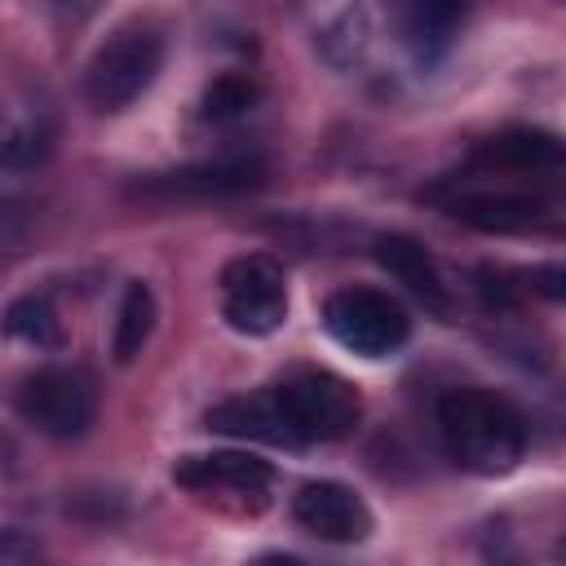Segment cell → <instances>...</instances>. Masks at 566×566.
Segmentation results:
<instances>
[{"instance_id":"1","label":"cell","mask_w":566,"mask_h":566,"mask_svg":"<svg viewBox=\"0 0 566 566\" xmlns=\"http://www.w3.org/2000/svg\"><path fill=\"white\" fill-rule=\"evenodd\" d=\"M438 433H442L447 455L460 469L482 473V478L509 473L526 451L522 411L509 398H500L491 389H478V385L447 389L438 398Z\"/></svg>"},{"instance_id":"2","label":"cell","mask_w":566,"mask_h":566,"mask_svg":"<svg viewBox=\"0 0 566 566\" xmlns=\"http://www.w3.org/2000/svg\"><path fill=\"white\" fill-rule=\"evenodd\" d=\"M274 398L287 424V447L340 442L358 429V416H363L358 389L332 371H301L287 385H274Z\"/></svg>"},{"instance_id":"3","label":"cell","mask_w":566,"mask_h":566,"mask_svg":"<svg viewBox=\"0 0 566 566\" xmlns=\"http://www.w3.org/2000/svg\"><path fill=\"white\" fill-rule=\"evenodd\" d=\"M323 323L336 345L363 358H389L411 336V314L380 287H340L323 305Z\"/></svg>"},{"instance_id":"4","label":"cell","mask_w":566,"mask_h":566,"mask_svg":"<svg viewBox=\"0 0 566 566\" xmlns=\"http://www.w3.org/2000/svg\"><path fill=\"white\" fill-rule=\"evenodd\" d=\"M13 407L44 438H80L97 416V389L80 367H40L18 385Z\"/></svg>"},{"instance_id":"5","label":"cell","mask_w":566,"mask_h":566,"mask_svg":"<svg viewBox=\"0 0 566 566\" xmlns=\"http://www.w3.org/2000/svg\"><path fill=\"white\" fill-rule=\"evenodd\" d=\"M164 66V40L155 31H119L111 35L84 71V93L97 111H124L142 97Z\"/></svg>"},{"instance_id":"6","label":"cell","mask_w":566,"mask_h":566,"mask_svg":"<svg viewBox=\"0 0 566 566\" xmlns=\"http://www.w3.org/2000/svg\"><path fill=\"white\" fill-rule=\"evenodd\" d=\"M221 314L243 336H270L287 318V283L270 256H234L221 270Z\"/></svg>"},{"instance_id":"7","label":"cell","mask_w":566,"mask_h":566,"mask_svg":"<svg viewBox=\"0 0 566 566\" xmlns=\"http://www.w3.org/2000/svg\"><path fill=\"white\" fill-rule=\"evenodd\" d=\"M292 517L301 531L327 539V544H358L371 535L376 517L367 509V500L345 486V482H332V478H318V482H305L292 500Z\"/></svg>"},{"instance_id":"8","label":"cell","mask_w":566,"mask_h":566,"mask_svg":"<svg viewBox=\"0 0 566 566\" xmlns=\"http://www.w3.org/2000/svg\"><path fill=\"white\" fill-rule=\"evenodd\" d=\"M172 482L186 491H226L243 509H261L274 482V469L248 451H212V455H186L172 464Z\"/></svg>"},{"instance_id":"9","label":"cell","mask_w":566,"mask_h":566,"mask_svg":"<svg viewBox=\"0 0 566 566\" xmlns=\"http://www.w3.org/2000/svg\"><path fill=\"white\" fill-rule=\"evenodd\" d=\"M265 164L252 155H234V159H217V164H190L177 172H155L146 181H137V195L146 199H217V195H239L261 186Z\"/></svg>"},{"instance_id":"10","label":"cell","mask_w":566,"mask_h":566,"mask_svg":"<svg viewBox=\"0 0 566 566\" xmlns=\"http://www.w3.org/2000/svg\"><path fill=\"white\" fill-rule=\"evenodd\" d=\"M376 261H380L429 314H438V318L451 314V292H447L442 270H438V261L429 256L424 243H416L411 234H380V239H376Z\"/></svg>"},{"instance_id":"11","label":"cell","mask_w":566,"mask_h":566,"mask_svg":"<svg viewBox=\"0 0 566 566\" xmlns=\"http://www.w3.org/2000/svg\"><path fill=\"white\" fill-rule=\"evenodd\" d=\"M469 0H394V13H398V31H402V44L411 49L416 62H438L464 18Z\"/></svg>"},{"instance_id":"12","label":"cell","mask_w":566,"mask_h":566,"mask_svg":"<svg viewBox=\"0 0 566 566\" xmlns=\"http://www.w3.org/2000/svg\"><path fill=\"white\" fill-rule=\"evenodd\" d=\"M203 420H208V429H217V433H234V438H261V442L287 447V424H283V411H279L274 389L243 394V398H226V402H217V407H212Z\"/></svg>"},{"instance_id":"13","label":"cell","mask_w":566,"mask_h":566,"mask_svg":"<svg viewBox=\"0 0 566 566\" xmlns=\"http://www.w3.org/2000/svg\"><path fill=\"white\" fill-rule=\"evenodd\" d=\"M451 217L478 226V230H531L544 217V199L517 195V190H473L451 199Z\"/></svg>"},{"instance_id":"14","label":"cell","mask_w":566,"mask_h":566,"mask_svg":"<svg viewBox=\"0 0 566 566\" xmlns=\"http://www.w3.org/2000/svg\"><path fill=\"white\" fill-rule=\"evenodd\" d=\"M482 159L509 172H548L562 164V142L539 128H509L482 146Z\"/></svg>"},{"instance_id":"15","label":"cell","mask_w":566,"mask_h":566,"mask_svg":"<svg viewBox=\"0 0 566 566\" xmlns=\"http://www.w3.org/2000/svg\"><path fill=\"white\" fill-rule=\"evenodd\" d=\"M155 318H159V305H155V292L150 283L133 279L119 296V314H115V332H111V354L115 363H133L142 354V345L150 340L155 332Z\"/></svg>"},{"instance_id":"16","label":"cell","mask_w":566,"mask_h":566,"mask_svg":"<svg viewBox=\"0 0 566 566\" xmlns=\"http://www.w3.org/2000/svg\"><path fill=\"white\" fill-rule=\"evenodd\" d=\"M4 332L18 336V340H27V345H35V349H57V345H62L57 314H53L49 296H35V292L18 296V301L4 310Z\"/></svg>"},{"instance_id":"17","label":"cell","mask_w":566,"mask_h":566,"mask_svg":"<svg viewBox=\"0 0 566 566\" xmlns=\"http://www.w3.org/2000/svg\"><path fill=\"white\" fill-rule=\"evenodd\" d=\"M367 13L354 4V9H340L332 22H327V31L318 35V44H323V57L332 62V66H354L358 57H363V49H367Z\"/></svg>"},{"instance_id":"18","label":"cell","mask_w":566,"mask_h":566,"mask_svg":"<svg viewBox=\"0 0 566 566\" xmlns=\"http://www.w3.org/2000/svg\"><path fill=\"white\" fill-rule=\"evenodd\" d=\"M256 97H261V88L248 75L226 71L203 88V115L208 119H239V115H248L256 106Z\"/></svg>"},{"instance_id":"19","label":"cell","mask_w":566,"mask_h":566,"mask_svg":"<svg viewBox=\"0 0 566 566\" xmlns=\"http://www.w3.org/2000/svg\"><path fill=\"white\" fill-rule=\"evenodd\" d=\"M478 292H482L486 310H513V305H517V283H513L509 270L482 265V270H478Z\"/></svg>"},{"instance_id":"20","label":"cell","mask_w":566,"mask_h":566,"mask_svg":"<svg viewBox=\"0 0 566 566\" xmlns=\"http://www.w3.org/2000/svg\"><path fill=\"white\" fill-rule=\"evenodd\" d=\"M22 557H35V544L18 531H0V562H22Z\"/></svg>"},{"instance_id":"21","label":"cell","mask_w":566,"mask_h":566,"mask_svg":"<svg viewBox=\"0 0 566 566\" xmlns=\"http://www.w3.org/2000/svg\"><path fill=\"white\" fill-rule=\"evenodd\" d=\"M526 279H531V283H535L544 296H553V301L562 296V265H535Z\"/></svg>"},{"instance_id":"22","label":"cell","mask_w":566,"mask_h":566,"mask_svg":"<svg viewBox=\"0 0 566 566\" xmlns=\"http://www.w3.org/2000/svg\"><path fill=\"white\" fill-rule=\"evenodd\" d=\"M49 4H71V0H49Z\"/></svg>"},{"instance_id":"23","label":"cell","mask_w":566,"mask_h":566,"mask_svg":"<svg viewBox=\"0 0 566 566\" xmlns=\"http://www.w3.org/2000/svg\"><path fill=\"white\" fill-rule=\"evenodd\" d=\"M301 4H318V0H301Z\"/></svg>"}]
</instances>
